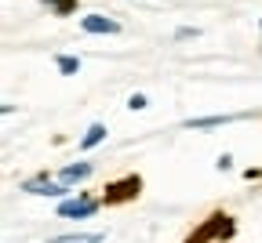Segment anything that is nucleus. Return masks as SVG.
Returning <instances> with one entry per match:
<instances>
[{"label":"nucleus","instance_id":"12","mask_svg":"<svg viewBox=\"0 0 262 243\" xmlns=\"http://www.w3.org/2000/svg\"><path fill=\"white\" fill-rule=\"evenodd\" d=\"M127 109H131V113L146 109V94H131V98H127Z\"/></svg>","mask_w":262,"mask_h":243},{"label":"nucleus","instance_id":"5","mask_svg":"<svg viewBox=\"0 0 262 243\" xmlns=\"http://www.w3.org/2000/svg\"><path fill=\"white\" fill-rule=\"evenodd\" d=\"M80 29H84V33H120V22L95 11V15H84V18H80Z\"/></svg>","mask_w":262,"mask_h":243},{"label":"nucleus","instance_id":"2","mask_svg":"<svg viewBox=\"0 0 262 243\" xmlns=\"http://www.w3.org/2000/svg\"><path fill=\"white\" fill-rule=\"evenodd\" d=\"M139 192H142V178H139V175H124V178L110 182L98 200H102V207H120V203L139 200Z\"/></svg>","mask_w":262,"mask_h":243},{"label":"nucleus","instance_id":"4","mask_svg":"<svg viewBox=\"0 0 262 243\" xmlns=\"http://www.w3.org/2000/svg\"><path fill=\"white\" fill-rule=\"evenodd\" d=\"M22 192H29V196H66V192H70V185H66V182H55V178H48V175H37V178H26V182H22Z\"/></svg>","mask_w":262,"mask_h":243},{"label":"nucleus","instance_id":"10","mask_svg":"<svg viewBox=\"0 0 262 243\" xmlns=\"http://www.w3.org/2000/svg\"><path fill=\"white\" fill-rule=\"evenodd\" d=\"M58 73H62V77H77V73H80V58H73V55H58Z\"/></svg>","mask_w":262,"mask_h":243},{"label":"nucleus","instance_id":"1","mask_svg":"<svg viewBox=\"0 0 262 243\" xmlns=\"http://www.w3.org/2000/svg\"><path fill=\"white\" fill-rule=\"evenodd\" d=\"M233 232H237V222L226 211H215L186 236V243H222V239H233Z\"/></svg>","mask_w":262,"mask_h":243},{"label":"nucleus","instance_id":"3","mask_svg":"<svg viewBox=\"0 0 262 243\" xmlns=\"http://www.w3.org/2000/svg\"><path fill=\"white\" fill-rule=\"evenodd\" d=\"M98 207H102V200H95V196H84V192H77V196H70V200H62L58 203V218H91Z\"/></svg>","mask_w":262,"mask_h":243},{"label":"nucleus","instance_id":"9","mask_svg":"<svg viewBox=\"0 0 262 243\" xmlns=\"http://www.w3.org/2000/svg\"><path fill=\"white\" fill-rule=\"evenodd\" d=\"M233 120H241V116H201V120H186V127H193V131H204V127H222V124H233Z\"/></svg>","mask_w":262,"mask_h":243},{"label":"nucleus","instance_id":"11","mask_svg":"<svg viewBox=\"0 0 262 243\" xmlns=\"http://www.w3.org/2000/svg\"><path fill=\"white\" fill-rule=\"evenodd\" d=\"M51 8V15H73L77 11V0H44Z\"/></svg>","mask_w":262,"mask_h":243},{"label":"nucleus","instance_id":"8","mask_svg":"<svg viewBox=\"0 0 262 243\" xmlns=\"http://www.w3.org/2000/svg\"><path fill=\"white\" fill-rule=\"evenodd\" d=\"M48 243H106V232H66V236H55Z\"/></svg>","mask_w":262,"mask_h":243},{"label":"nucleus","instance_id":"7","mask_svg":"<svg viewBox=\"0 0 262 243\" xmlns=\"http://www.w3.org/2000/svg\"><path fill=\"white\" fill-rule=\"evenodd\" d=\"M106 134H110L106 124H91V127L84 131V138H80V149L88 153V149H95V145H102V142H106Z\"/></svg>","mask_w":262,"mask_h":243},{"label":"nucleus","instance_id":"13","mask_svg":"<svg viewBox=\"0 0 262 243\" xmlns=\"http://www.w3.org/2000/svg\"><path fill=\"white\" fill-rule=\"evenodd\" d=\"M229 167H233V156L222 153V156H219V171H229Z\"/></svg>","mask_w":262,"mask_h":243},{"label":"nucleus","instance_id":"6","mask_svg":"<svg viewBox=\"0 0 262 243\" xmlns=\"http://www.w3.org/2000/svg\"><path fill=\"white\" fill-rule=\"evenodd\" d=\"M91 175H95V167L80 160V163H66V167L58 171V182H66V185H77V182H88Z\"/></svg>","mask_w":262,"mask_h":243}]
</instances>
